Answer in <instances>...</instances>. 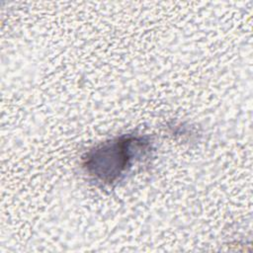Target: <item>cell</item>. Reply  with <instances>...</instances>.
I'll return each mask as SVG.
<instances>
[{
  "instance_id": "1",
  "label": "cell",
  "mask_w": 253,
  "mask_h": 253,
  "mask_svg": "<svg viewBox=\"0 0 253 253\" xmlns=\"http://www.w3.org/2000/svg\"><path fill=\"white\" fill-rule=\"evenodd\" d=\"M150 150L148 137L123 135L88 151L83 158V168L96 181L111 185L120 181Z\"/></svg>"
}]
</instances>
